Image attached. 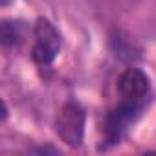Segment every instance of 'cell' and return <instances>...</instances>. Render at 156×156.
Wrapping results in <instances>:
<instances>
[{"instance_id": "cell-1", "label": "cell", "mask_w": 156, "mask_h": 156, "mask_svg": "<svg viewBox=\"0 0 156 156\" xmlns=\"http://www.w3.org/2000/svg\"><path fill=\"white\" fill-rule=\"evenodd\" d=\"M85 123L87 114L79 103L68 101L57 114L55 119V132L68 147H79L85 136Z\"/></svg>"}, {"instance_id": "cell-2", "label": "cell", "mask_w": 156, "mask_h": 156, "mask_svg": "<svg viewBox=\"0 0 156 156\" xmlns=\"http://www.w3.org/2000/svg\"><path fill=\"white\" fill-rule=\"evenodd\" d=\"M33 61L39 66L48 68L55 57L59 55L61 50V35L57 31V28L44 17L37 19L35 28H33Z\"/></svg>"}, {"instance_id": "cell-3", "label": "cell", "mask_w": 156, "mask_h": 156, "mask_svg": "<svg viewBox=\"0 0 156 156\" xmlns=\"http://www.w3.org/2000/svg\"><path fill=\"white\" fill-rule=\"evenodd\" d=\"M118 92H119L121 103L143 110L147 101H149V96H151V81L141 70L127 68L119 75Z\"/></svg>"}, {"instance_id": "cell-4", "label": "cell", "mask_w": 156, "mask_h": 156, "mask_svg": "<svg viewBox=\"0 0 156 156\" xmlns=\"http://www.w3.org/2000/svg\"><path fill=\"white\" fill-rule=\"evenodd\" d=\"M28 28L20 20H4L2 22V42L4 46H19L26 41Z\"/></svg>"}]
</instances>
